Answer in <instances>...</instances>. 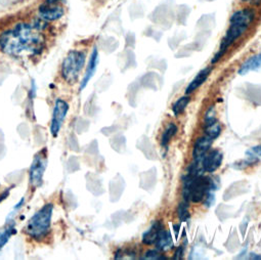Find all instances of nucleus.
I'll list each match as a JSON object with an SVG mask.
<instances>
[{
    "label": "nucleus",
    "mask_w": 261,
    "mask_h": 260,
    "mask_svg": "<svg viewBox=\"0 0 261 260\" xmlns=\"http://www.w3.org/2000/svg\"><path fill=\"white\" fill-rule=\"evenodd\" d=\"M41 19L46 21H56L63 17L64 10L60 7H54V5H43L39 10Z\"/></svg>",
    "instance_id": "11"
},
{
    "label": "nucleus",
    "mask_w": 261,
    "mask_h": 260,
    "mask_svg": "<svg viewBox=\"0 0 261 260\" xmlns=\"http://www.w3.org/2000/svg\"><path fill=\"white\" fill-rule=\"evenodd\" d=\"M261 69V54L253 56L249 58L240 68L239 74L240 75H246L247 73L251 71H256Z\"/></svg>",
    "instance_id": "12"
},
{
    "label": "nucleus",
    "mask_w": 261,
    "mask_h": 260,
    "mask_svg": "<svg viewBox=\"0 0 261 260\" xmlns=\"http://www.w3.org/2000/svg\"><path fill=\"white\" fill-rule=\"evenodd\" d=\"M58 2H60V0H46L45 4H47V5H55Z\"/></svg>",
    "instance_id": "26"
},
{
    "label": "nucleus",
    "mask_w": 261,
    "mask_h": 260,
    "mask_svg": "<svg viewBox=\"0 0 261 260\" xmlns=\"http://www.w3.org/2000/svg\"><path fill=\"white\" fill-rule=\"evenodd\" d=\"M213 140L210 139L209 137H203L199 138L194 146V151H193V156L195 161H202L204 156L207 154L209 149L211 148Z\"/></svg>",
    "instance_id": "9"
},
{
    "label": "nucleus",
    "mask_w": 261,
    "mask_h": 260,
    "mask_svg": "<svg viewBox=\"0 0 261 260\" xmlns=\"http://www.w3.org/2000/svg\"><path fill=\"white\" fill-rule=\"evenodd\" d=\"M47 165L46 150L40 151L34 156L30 168V184L34 188H39L42 185L43 174Z\"/></svg>",
    "instance_id": "6"
},
{
    "label": "nucleus",
    "mask_w": 261,
    "mask_h": 260,
    "mask_svg": "<svg viewBox=\"0 0 261 260\" xmlns=\"http://www.w3.org/2000/svg\"><path fill=\"white\" fill-rule=\"evenodd\" d=\"M210 72H211V67H207L205 68L204 70H202L197 76L196 78L189 84L187 90H186V93L187 94H190L192 92H194L196 89H198L208 78V76L210 75Z\"/></svg>",
    "instance_id": "15"
},
{
    "label": "nucleus",
    "mask_w": 261,
    "mask_h": 260,
    "mask_svg": "<svg viewBox=\"0 0 261 260\" xmlns=\"http://www.w3.org/2000/svg\"><path fill=\"white\" fill-rule=\"evenodd\" d=\"M68 111H69V105L67 101L60 98L56 100L51 123H50V133L54 137H57L59 135Z\"/></svg>",
    "instance_id": "7"
},
{
    "label": "nucleus",
    "mask_w": 261,
    "mask_h": 260,
    "mask_svg": "<svg viewBox=\"0 0 261 260\" xmlns=\"http://www.w3.org/2000/svg\"><path fill=\"white\" fill-rule=\"evenodd\" d=\"M97 64H98V53H97L96 47H94L93 50H92V54L90 56L88 65H87V69H86L85 75H84V77L82 79V82L80 84V90L84 89L86 87L87 83L89 82V80L93 77V75H94V73L96 71Z\"/></svg>",
    "instance_id": "10"
},
{
    "label": "nucleus",
    "mask_w": 261,
    "mask_h": 260,
    "mask_svg": "<svg viewBox=\"0 0 261 260\" xmlns=\"http://www.w3.org/2000/svg\"><path fill=\"white\" fill-rule=\"evenodd\" d=\"M190 102V97L189 96H182L179 99H177L174 105L172 106V112L175 116H179L180 114H182L186 110V108L188 107Z\"/></svg>",
    "instance_id": "18"
},
{
    "label": "nucleus",
    "mask_w": 261,
    "mask_h": 260,
    "mask_svg": "<svg viewBox=\"0 0 261 260\" xmlns=\"http://www.w3.org/2000/svg\"><path fill=\"white\" fill-rule=\"evenodd\" d=\"M215 121H217L215 109H214V107H210V108L207 110L206 114H205V118H204V123H205V124H204V125L211 124V123H213V122H215Z\"/></svg>",
    "instance_id": "21"
},
{
    "label": "nucleus",
    "mask_w": 261,
    "mask_h": 260,
    "mask_svg": "<svg viewBox=\"0 0 261 260\" xmlns=\"http://www.w3.org/2000/svg\"><path fill=\"white\" fill-rule=\"evenodd\" d=\"M177 214L178 217L181 221H187L190 218V212H189V207L187 201L181 202L177 208Z\"/></svg>",
    "instance_id": "19"
},
{
    "label": "nucleus",
    "mask_w": 261,
    "mask_h": 260,
    "mask_svg": "<svg viewBox=\"0 0 261 260\" xmlns=\"http://www.w3.org/2000/svg\"><path fill=\"white\" fill-rule=\"evenodd\" d=\"M156 247L158 250L161 251H167L172 249L173 247V241H172V237L169 230L166 229H162L159 233V237L156 241Z\"/></svg>",
    "instance_id": "14"
},
{
    "label": "nucleus",
    "mask_w": 261,
    "mask_h": 260,
    "mask_svg": "<svg viewBox=\"0 0 261 260\" xmlns=\"http://www.w3.org/2000/svg\"><path fill=\"white\" fill-rule=\"evenodd\" d=\"M244 2H248V0H244Z\"/></svg>",
    "instance_id": "27"
},
{
    "label": "nucleus",
    "mask_w": 261,
    "mask_h": 260,
    "mask_svg": "<svg viewBox=\"0 0 261 260\" xmlns=\"http://www.w3.org/2000/svg\"><path fill=\"white\" fill-rule=\"evenodd\" d=\"M54 205L46 204L36 212L29 220L26 226V232L35 240L43 239L50 229Z\"/></svg>",
    "instance_id": "4"
},
{
    "label": "nucleus",
    "mask_w": 261,
    "mask_h": 260,
    "mask_svg": "<svg viewBox=\"0 0 261 260\" xmlns=\"http://www.w3.org/2000/svg\"><path fill=\"white\" fill-rule=\"evenodd\" d=\"M254 19V14L250 10H241L239 12H236L229 23V28L224 36V38L221 41L220 48L218 54L214 57L212 60V63L215 64L220 60V58L226 53L228 47L239 38L241 37L245 31L248 29L249 25L252 23Z\"/></svg>",
    "instance_id": "2"
},
{
    "label": "nucleus",
    "mask_w": 261,
    "mask_h": 260,
    "mask_svg": "<svg viewBox=\"0 0 261 260\" xmlns=\"http://www.w3.org/2000/svg\"><path fill=\"white\" fill-rule=\"evenodd\" d=\"M85 53L79 50H72L68 54L62 65L63 78L73 84L79 77L80 72L85 64Z\"/></svg>",
    "instance_id": "5"
},
{
    "label": "nucleus",
    "mask_w": 261,
    "mask_h": 260,
    "mask_svg": "<svg viewBox=\"0 0 261 260\" xmlns=\"http://www.w3.org/2000/svg\"><path fill=\"white\" fill-rule=\"evenodd\" d=\"M43 36L36 28L19 24L0 35V47L13 57L35 56L42 50Z\"/></svg>",
    "instance_id": "1"
},
{
    "label": "nucleus",
    "mask_w": 261,
    "mask_h": 260,
    "mask_svg": "<svg viewBox=\"0 0 261 260\" xmlns=\"http://www.w3.org/2000/svg\"><path fill=\"white\" fill-rule=\"evenodd\" d=\"M177 133V127L175 124L170 123L167 128L165 129V132L162 135V139H161V146L164 148H167L169 142L171 141V139L175 136V134Z\"/></svg>",
    "instance_id": "16"
},
{
    "label": "nucleus",
    "mask_w": 261,
    "mask_h": 260,
    "mask_svg": "<svg viewBox=\"0 0 261 260\" xmlns=\"http://www.w3.org/2000/svg\"><path fill=\"white\" fill-rule=\"evenodd\" d=\"M162 230V224L159 221H155L152 226L144 233L143 243L146 245H153L156 243L160 231Z\"/></svg>",
    "instance_id": "13"
},
{
    "label": "nucleus",
    "mask_w": 261,
    "mask_h": 260,
    "mask_svg": "<svg viewBox=\"0 0 261 260\" xmlns=\"http://www.w3.org/2000/svg\"><path fill=\"white\" fill-rule=\"evenodd\" d=\"M204 128H205L206 136L209 137L212 140H215L220 136L221 126H220V123L218 121H215V122H213L211 124H208V125H204Z\"/></svg>",
    "instance_id": "17"
},
{
    "label": "nucleus",
    "mask_w": 261,
    "mask_h": 260,
    "mask_svg": "<svg viewBox=\"0 0 261 260\" xmlns=\"http://www.w3.org/2000/svg\"><path fill=\"white\" fill-rule=\"evenodd\" d=\"M216 189L217 185L210 177L203 175L194 177L190 174H187L184 181L182 196L187 202L191 200L194 203H200L209 193L215 192Z\"/></svg>",
    "instance_id": "3"
},
{
    "label": "nucleus",
    "mask_w": 261,
    "mask_h": 260,
    "mask_svg": "<svg viewBox=\"0 0 261 260\" xmlns=\"http://www.w3.org/2000/svg\"><path fill=\"white\" fill-rule=\"evenodd\" d=\"M142 259H146V260H152V259H154V260H156V259H166V258H165V257H162V256L158 253V251H156V250H150V251H148V252L145 254V256H144Z\"/></svg>",
    "instance_id": "22"
},
{
    "label": "nucleus",
    "mask_w": 261,
    "mask_h": 260,
    "mask_svg": "<svg viewBox=\"0 0 261 260\" xmlns=\"http://www.w3.org/2000/svg\"><path fill=\"white\" fill-rule=\"evenodd\" d=\"M247 155H250V157L255 158V157H261V145L252 148L247 152Z\"/></svg>",
    "instance_id": "23"
},
{
    "label": "nucleus",
    "mask_w": 261,
    "mask_h": 260,
    "mask_svg": "<svg viewBox=\"0 0 261 260\" xmlns=\"http://www.w3.org/2000/svg\"><path fill=\"white\" fill-rule=\"evenodd\" d=\"M222 162V154L218 150H213L206 154L202 160V166L205 172L212 173L216 171Z\"/></svg>",
    "instance_id": "8"
},
{
    "label": "nucleus",
    "mask_w": 261,
    "mask_h": 260,
    "mask_svg": "<svg viewBox=\"0 0 261 260\" xmlns=\"http://www.w3.org/2000/svg\"><path fill=\"white\" fill-rule=\"evenodd\" d=\"M15 232V229L13 227H9L0 232V249H2L10 240L12 235Z\"/></svg>",
    "instance_id": "20"
},
{
    "label": "nucleus",
    "mask_w": 261,
    "mask_h": 260,
    "mask_svg": "<svg viewBox=\"0 0 261 260\" xmlns=\"http://www.w3.org/2000/svg\"><path fill=\"white\" fill-rule=\"evenodd\" d=\"M182 253H184V249H182V247H180L177 251H176V253H175V259H180L181 257H182Z\"/></svg>",
    "instance_id": "24"
},
{
    "label": "nucleus",
    "mask_w": 261,
    "mask_h": 260,
    "mask_svg": "<svg viewBox=\"0 0 261 260\" xmlns=\"http://www.w3.org/2000/svg\"><path fill=\"white\" fill-rule=\"evenodd\" d=\"M250 259H261V256L257 255V254H250Z\"/></svg>",
    "instance_id": "25"
}]
</instances>
